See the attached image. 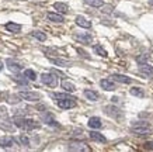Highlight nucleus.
<instances>
[{"label":"nucleus","mask_w":153,"mask_h":152,"mask_svg":"<svg viewBox=\"0 0 153 152\" xmlns=\"http://www.w3.org/2000/svg\"><path fill=\"white\" fill-rule=\"evenodd\" d=\"M41 125L38 124L37 121L31 120V118H25V125H24V130H34V128H39Z\"/></svg>","instance_id":"obj_23"},{"label":"nucleus","mask_w":153,"mask_h":152,"mask_svg":"<svg viewBox=\"0 0 153 152\" xmlns=\"http://www.w3.org/2000/svg\"><path fill=\"white\" fill-rule=\"evenodd\" d=\"M73 37H74L76 41L82 42V44H86V45H88V44H91V42H93V37H91V35H88V34H74Z\"/></svg>","instance_id":"obj_10"},{"label":"nucleus","mask_w":153,"mask_h":152,"mask_svg":"<svg viewBox=\"0 0 153 152\" xmlns=\"http://www.w3.org/2000/svg\"><path fill=\"white\" fill-rule=\"evenodd\" d=\"M47 17L49 21H53V23H63L65 21V17L60 13H48Z\"/></svg>","instance_id":"obj_17"},{"label":"nucleus","mask_w":153,"mask_h":152,"mask_svg":"<svg viewBox=\"0 0 153 152\" xmlns=\"http://www.w3.org/2000/svg\"><path fill=\"white\" fill-rule=\"evenodd\" d=\"M19 141H20V144H21V145H24V147H28V145H30V139H28L25 135H20Z\"/></svg>","instance_id":"obj_30"},{"label":"nucleus","mask_w":153,"mask_h":152,"mask_svg":"<svg viewBox=\"0 0 153 152\" xmlns=\"http://www.w3.org/2000/svg\"><path fill=\"white\" fill-rule=\"evenodd\" d=\"M84 97L87 99V100L90 101H97L98 100V93L97 92H94V90H90V89H86L83 92Z\"/></svg>","instance_id":"obj_18"},{"label":"nucleus","mask_w":153,"mask_h":152,"mask_svg":"<svg viewBox=\"0 0 153 152\" xmlns=\"http://www.w3.org/2000/svg\"><path fill=\"white\" fill-rule=\"evenodd\" d=\"M33 37L37 38L38 41H45L47 40V34L42 31H38V30H35V31H33Z\"/></svg>","instance_id":"obj_26"},{"label":"nucleus","mask_w":153,"mask_h":152,"mask_svg":"<svg viewBox=\"0 0 153 152\" xmlns=\"http://www.w3.org/2000/svg\"><path fill=\"white\" fill-rule=\"evenodd\" d=\"M3 68H4V66H3V62H1V61H0V72H1V70H3Z\"/></svg>","instance_id":"obj_37"},{"label":"nucleus","mask_w":153,"mask_h":152,"mask_svg":"<svg viewBox=\"0 0 153 152\" xmlns=\"http://www.w3.org/2000/svg\"><path fill=\"white\" fill-rule=\"evenodd\" d=\"M131 131L135 134H139V135H145V134H148L150 131V124L146 123V121H138V123L132 124Z\"/></svg>","instance_id":"obj_1"},{"label":"nucleus","mask_w":153,"mask_h":152,"mask_svg":"<svg viewBox=\"0 0 153 152\" xmlns=\"http://www.w3.org/2000/svg\"><path fill=\"white\" fill-rule=\"evenodd\" d=\"M6 65H7V68H9L10 72H13V73H19V72H21V70H23V68H24L21 64H19V62L13 61L11 58L6 59Z\"/></svg>","instance_id":"obj_4"},{"label":"nucleus","mask_w":153,"mask_h":152,"mask_svg":"<svg viewBox=\"0 0 153 152\" xmlns=\"http://www.w3.org/2000/svg\"><path fill=\"white\" fill-rule=\"evenodd\" d=\"M60 86H62V89H65L66 92H69V93H73L76 90V86L72 82H69V80H62Z\"/></svg>","instance_id":"obj_22"},{"label":"nucleus","mask_w":153,"mask_h":152,"mask_svg":"<svg viewBox=\"0 0 153 152\" xmlns=\"http://www.w3.org/2000/svg\"><path fill=\"white\" fill-rule=\"evenodd\" d=\"M111 100H112V103H117V101H118V97H112Z\"/></svg>","instance_id":"obj_36"},{"label":"nucleus","mask_w":153,"mask_h":152,"mask_svg":"<svg viewBox=\"0 0 153 152\" xmlns=\"http://www.w3.org/2000/svg\"><path fill=\"white\" fill-rule=\"evenodd\" d=\"M6 30L9 32H13V34H17V32L21 31V25L16 23H7L6 24Z\"/></svg>","instance_id":"obj_20"},{"label":"nucleus","mask_w":153,"mask_h":152,"mask_svg":"<svg viewBox=\"0 0 153 152\" xmlns=\"http://www.w3.org/2000/svg\"><path fill=\"white\" fill-rule=\"evenodd\" d=\"M88 137L91 141H96V142H100V144H105L107 142V138L102 135V134L97 133V131H91V133L88 134Z\"/></svg>","instance_id":"obj_12"},{"label":"nucleus","mask_w":153,"mask_h":152,"mask_svg":"<svg viewBox=\"0 0 153 152\" xmlns=\"http://www.w3.org/2000/svg\"><path fill=\"white\" fill-rule=\"evenodd\" d=\"M48 59H49V62H51V64L56 65V66H63V68H69V66H72V62H69V61H66V59L52 58V56H48Z\"/></svg>","instance_id":"obj_9"},{"label":"nucleus","mask_w":153,"mask_h":152,"mask_svg":"<svg viewBox=\"0 0 153 152\" xmlns=\"http://www.w3.org/2000/svg\"><path fill=\"white\" fill-rule=\"evenodd\" d=\"M41 118L45 121L48 125H51V127H59L58 121H56L55 118H53V115H52L51 113H48V111H47V113H42V114H41Z\"/></svg>","instance_id":"obj_8"},{"label":"nucleus","mask_w":153,"mask_h":152,"mask_svg":"<svg viewBox=\"0 0 153 152\" xmlns=\"http://www.w3.org/2000/svg\"><path fill=\"white\" fill-rule=\"evenodd\" d=\"M13 80L16 83L21 85V86H28V83H30V79H28L25 75H16L13 78Z\"/></svg>","instance_id":"obj_19"},{"label":"nucleus","mask_w":153,"mask_h":152,"mask_svg":"<svg viewBox=\"0 0 153 152\" xmlns=\"http://www.w3.org/2000/svg\"><path fill=\"white\" fill-rule=\"evenodd\" d=\"M52 72L56 75V76H62V78H65V73H62L60 70H56V69H52Z\"/></svg>","instance_id":"obj_34"},{"label":"nucleus","mask_w":153,"mask_h":152,"mask_svg":"<svg viewBox=\"0 0 153 152\" xmlns=\"http://www.w3.org/2000/svg\"><path fill=\"white\" fill-rule=\"evenodd\" d=\"M53 7H55V10L60 14H65L69 11V7H68V4H65V3H55Z\"/></svg>","instance_id":"obj_25"},{"label":"nucleus","mask_w":153,"mask_h":152,"mask_svg":"<svg viewBox=\"0 0 153 152\" xmlns=\"http://www.w3.org/2000/svg\"><path fill=\"white\" fill-rule=\"evenodd\" d=\"M68 149L69 151H88L87 144L80 142V141H72L68 145Z\"/></svg>","instance_id":"obj_7"},{"label":"nucleus","mask_w":153,"mask_h":152,"mask_svg":"<svg viewBox=\"0 0 153 152\" xmlns=\"http://www.w3.org/2000/svg\"><path fill=\"white\" fill-rule=\"evenodd\" d=\"M148 59H149V55H148V54H142L140 56H138V58H136V62H138V64H145V62H146Z\"/></svg>","instance_id":"obj_32"},{"label":"nucleus","mask_w":153,"mask_h":152,"mask_svg":"<svg viewBox=\"0 0 153 152\" xmlns=\"http://www.w3.org/2000/svg\"><path fill=\"white\" fill-rule=\"evenodd\" d=\"M77 51H79V54H82V56H84V58H88V55L86 54V52H84V51H82V49H77Z\"/></svg>","instance_id":"obj_35"},{"label":"nucleus","mask_w":153,"mask_h":152,"mask_svg":"<svg viewBox=\"0 0 153 152\" xmlns=\"http://www.w3.org/2000/svg\"><path fill=\"white\" fill-rule=\"evenodd\" d=\"M100 86H101L104 90H108V92H114L117 89L114 82H111L110 79H101V80H100Z\"/></svg>","instance_id":"obj_11"},{"label":"nucleus","mask_w":153,"mask_h":152,"mask_svg":"<svg viewBox=\"0 0 153 152\" xmlns=\"http://www.w3.org/2000/svg\"><path fill=\"white\" fill-rule=\"evenodd\" d=\"M104 111H105L108 115H111V117H120L121 115V113H120V110L117 109V107H114V106H107L105 109H104Z\"/></svg>","instance_id":"obj_21"},{"label":"nucleus","mask_w":153,"mask_h":152,"mask_svg":"<svg viewBox=\"0 0 153 152\" xmlns=\"http://www.w3.org/2000/svg\"><path fill=\"white\" fill-rule=\"evenodd\" d=\"M93 49H94V52H96L98 56H102V58H107V56H108L107 51L104 49V48H102V45H100V44H96V45L93 46Z\"/></svg>","instance_id":"obj_24"},{"label":"nucleus","mask_w":153,"mask_h":152,"mask_svg":"<svg viewBox=\"0 0 153 152\" xmlns=\"http://www.w3.org/2000/svg\"><path fill=\"white\" fill-rule=\"evenodd\" d=\"M76 24L82 28H91V21H88L87 19H84L83 16H77V17H76Z\"/></svg>","instance_id":"obj_16"},{"label":"nucleus","mask_w":153,"mask_h":152,"mask_svg":"<svg viewBox=\"0 0 153 152\" xmlns=\"http://www.w3.org/2000/svg\"><path fill=\"white\" fill-rule=\"evenodd\" d=\"M139 73L145 78H153V66H150L149 64H139Z\"/></svg>","instance_id":"obj_6"},{"label":"nucleus","mask_w":153,"mask_h":152,"mask_svg":"<svg viewBox=\"0 0 153 152\" xmlns=\"http://www.w3.org/2000/svg\"><path fill=\"white\" fill-rule=\"evenodd\" d=\"M41 82L44 85H47L49 88H56L58 86V78L53 72H49V73H42L41 75Z\"/></svg>","instance_id":"obj_2"},{"label":"nucleus","mask_w":153,"mask_h":152,"mask_svg":"<svg viewBox=\"0 0 153 152\" xmlns=\"http://www.w3.org/2000/svg\"><path fill=\"white\" fill-rule=\"evenodd\" d=\"M58 107L63 109V110H69V109H73L76 107V97H68V99H59V100H55Z\"/></svg>","instance_id":"obj_3"},{"label":"nucleus","mask_w":153,"mask_h":152,"mask_svg":"<svg viewBox=\"0 0 153 152\" xmlns=\"http://www.w3.org/2000/svg\"><path fill=\"white\" fill-rule=\"evenodd\" d=\"M84 3L91 6V7H101V6H104L102 0H84Z\"/></svg>","instance_id":"obj_28"},{"label":"nucleus","mask_w":153,"mask_h":152,"mask_svg":"<svg viewBox=\"0 0 153 152\" xmlns=\"http://www.w3.org/2000/svg\"><path fill=\"white\" fill-rule=\"evenodd\" d=\"M129 93L132 94V96H136V97H143L145 96L143 89H140V88H132L129 90Z\"/></svg>","instance_id":"obj_27"},{"label":"nucleus","mask_w":153,"mask_h":152,"mask_svg":"<svg viewBox=\"0 0 153 152\" xmlns=\"http://www.w3.org/2000/svg\"><path fill=\"white\" fill-rule=\"evenodd\" d=\"M87 125L90 127L91 130H100L102 127V123H101V118L100 117H91L90 120H88Z\"/></svg>","instance_id":"obj_13"},{"label":"nucleus","mask_w":153,"mask_h":152,"mask_svg":"<svg viewBox=\"0 0 153 152\" xmlns=\"http://www.w3.org/2000/svg\"><path fill=\"white\" fill-rule=\"evenodd\" d=\"M19 96L27 101H38L41 99V94H39V93H35V92H20Z\"/></svg>","instance_id":"obj_5"},{"label":"nucleus","mask_w":153,"mask_h":152,"mask_svg":"<svg viewBox=\"0 0 153 152\" xmlns=\"http://www.w3.org/2000/svg\"><path fill=\"white\" fill-rule=\"evenodd\" d=\"M13 145H16V141L11 137H1L0 138V147L1 148H11Z\"/></svg>","instance_id":"obj_14"},{"label":"nucleus","mask_w":153,"mask_h":152,"mask_svg":"<svg viewBox=\"0 0 153 152\" xmlns=\"http://www.w3.org/2000/svg\"><path fill=\"white\" fill-rule=\"evenodd\" d=\"M115 82H120V83H125V85H129V83H132V79L128 78V76H125V75H121V73H114L111 76Z\"/></svg>","instance_id":"obj_15"},{"label":"nucleus","mask_w":153,"mask_h":152,"mask_svg":"<svg viewBox=\"0 0 153 152\" xmlns=\"http://www.w3.org/2000/svg\"><path fill=\"white\" fill-rule=\"evenodd\" d=\"M143 148L145 149H148V151H153V141H148V142H145Z\"/></svg>","instance_id":"obj_33"},{"label":"nucleus","mask_w":153,"mask_h":152,"mask_svg":"<svg viewBox=\"0 0 153 152\" xmlns=\"http://www.w3.org/2000/svg\"><path fill=\"white\" fill-rule=\"evenodd\" d=\"M112 9H114V7H112L111 4H104V6H101V11L102 13H105V14H111L112 13Z\"/></svg>","instance_id":"obj_31"},{"label":"nucleus","mask_w":153,"mask_h":152,"mask_svg":"<svg viewBox=\"0 0 153 152\" xmlns=\"http://www.w3.org/2000/svg\"><path fill=\"white\" fill-rule=\"evenodd\" d=\"M149 4H150V6H153V0H149Z\"/></svg>","instance_id":"obj_38"},{"label":"nucleus","mask_w":153,"mask_h":152,"mask_svg":"<svg viewBox=\"0 0 153 152\" xmlns=\"http://www.w3.org/2000/svg\"><path fill=\"white\" fill-rule=\"evenodd\" d=\"M24 75H25L30 80H35V79H37V73H35V70H33V69H25L24 70Z\"/></svg>","instance_id":"obj_29"}]
</instances>
